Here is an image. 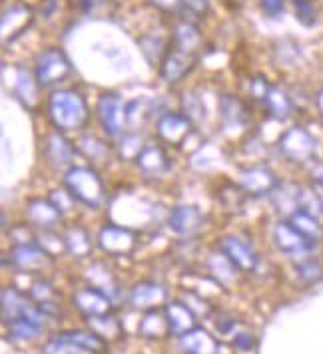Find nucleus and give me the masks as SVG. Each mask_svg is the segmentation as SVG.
Here are the masks:
<instances>
[{
  "label": "nucleus",
  "instance_id": "13",
  "mask_svg": "<svg viewBox=\"0 0 323 354\" xmlns=\"http://www.w3.org/2000/svg\"><path fill=\"white\" fill-rule=\"evenodd\" d=\"M180 346L186 354H218L220 342L208 330L194 326L186 335L180 337Z\"/></svg>",
  "mask_w": 323,
  "mask_h": 354
},
{
  "label": "nucleus",
  "instance_id": "39",
  "mask_svg": "<svg viewBox=\"0 0 323 354\" xmlns=\"http://www.w3.org/2000/svg\"><path fill=\"white\" fill-rule=\"evenodd\" d=\"M72 199H74V197H72V194H70L68 189H66V192L64 189H56V192H52V195H50V201H52L58 209L62 211V213L70 209Z\"/></svg>",
  "mask_w": 323,
  "mask_h": 354
},
{
  "label": "nucleus",
  "instance_id": "3",
  "mask_svg": "<svg viewBox=\"0 0 323 354\" xmlns=\"http://www.w3.org/2000/svg\"><path fill=\"white\" fill-rule=\"evenodd\" d=\"M277 149L279 153L291 163L297 165H307L313 163L315 153H317V140L302 126H293V128L286 129L277 142Z\"/></svg>",
  "mask_w": 323,
  "mask_h": 354
},
{
  "label": "nucleus",
  "instance_id": "30",
  "mask_svg": "<svg viewBox=\"0 0 323 354\" xmlns=\"http://www.w3.org/2000/svg\"><path fill=\"white\" fill-rule=\"evenodd\" d=\"M222 120L227 128H240L243 122H245V115H243L242 104L234 97L226 96L222 100Z\"/></svg>",
  "mask_w": 323,
  "mask_h": 354
},
{
  "label": "nucleus",
  "instance_id": "25",
  "mask_svg": "<svg viewBox=\"0 0 323 354\" xmlns=\"http://www.w3.org/2000/svg\"><path fill=\"white\" fill-rule=\"evenodd\" d=\"M58 338H64V340H70V342H74V344H78V346H84V348H88V351H92V353H102L104 348H106V342H104V338H100L96 333H86V330H66V333H60V335H56Z\"/></svg>",
  "mask_w": 323,
  "mask_h": 354
},
{
  "label": "nucleus",
  "instance_id": "38",
  "mask_svg": "<svg viewBox=\"0 0 323 354\" xmlns=\"http://www.w3.org/2000/svg\"><path fill=\"white\" fill-rule=\"evenodd\" d=\"M295 12H297V18L304 24H313L315 22V8H313L311 0H295Z\"/></svg>",
  "mask_w": 323,
  "mask_h": 354
},
{
  "label": "nucleus",
  "instance_id": "10",
  "mask_svg": "<svg viewBox=\"0 0 323 354\" xmlns=\"http://www.w3.org/2000/svg\"><path fill=\"white\" fill-rule=\"evenodd\" d=\"M74 305L76 308L84 313L88 319L90 317H102V315H108L110 313V297L106 292H102L96 287H86L74 292Z\"/></svg>",
  "mask_w": 323,
  "mask_h": 354
},
{
  "label": "nucleus",
  "instance_id": "23",
  "mask_svg": "<svg viewBox=\"0 0 323 354\" xmlns=\"http://www.w3.org/2000/svg\"><path fill=\"white\" fill-rule=\"evenodd\" d=\"M170 333V324L166 319V313H160L156 308L148 310L142 322H140V335L146 338H162Z\"/></svg>",
  "mask_w": 323,
  "mask_h": 354
},
{
  "label": "nucleus",
  "instance_id": "21",
  "mask_svg": "<svg viewBox=\"0 0 323 354\" xmlns=\"http://www.w3.org/2000/svg\"><path fill=\"white\" fill-rule=\"evenodd\" d=\"M66 251L74 259H84L92 251V237L86 229L82 227H72L64 237Z\"/></svg>",
  "mask_w": 323,
  "mask_h": 354
},
{
  "label": "nucleus",
  "instance_id": "15",
  "mask_svg": "<svg viewBox=\"0 0 323 354\" xmlns=\"http://www.w3.org/2000/svg\"><path fill=\"white\" fill-rule=\"evenodd\" d=\"M164 313H166V319L170 324V335H186L188 330H192L195 324V315L188 308L186 303H180V301H172V303H166L164 306Z\"/></svg>",
  "mask_w": 323,
  "mask_h": 354
},
{
  "label": "nucleus",
  "instance_id": "35",
  "mask_svg": "<svg viewBox=\"0 0 323 354\" xmlns=\"http://www.w3.org/2000/svg\"><path fill=\"white\" fill-rule=\"evenodd\" d=\"M98 321L102 322V326L90 321H88V324H90L92 333H96L100 338H116L120 335V324L110 315H102V317H98Z\"/></svg>",
  "mask_w": 323,
  "mask_h": 354
},
{
  "label": "nucleus",
  "instance_id": "2",
  "mask_svg": "<svg viewBox=\"0 0 323 354\" xmlns=\"http://www.w3.org/2000/svg\"><path fill=\"white\" fill-rule=\"evenodd\" d=\"M66 189L90 209H96L104 201V183L90 167H70L64 176Z\"/></svg>",
  "mask_w": 323,
  "mask_h": 354
},
{
  "label": "nucleus",
  "instance_id": "5",
  "mask_svg": "<svg viewBox=\"0 0 323 354\" xmlns=\"http://www.w3.org/2000/svg\"><path fill=\"white\" fill-rule=\"evenodd\" d=\"M98 245L104 253L114 255V257H122L134 251L136 247V235L130 231L128 227L122 225H106L100 235H98Z\"/></svg>",
  "mask_w": 323,
  "mask_h": 354
},
{
  "label": "nucleus",
  "instance_id": "28",
  "mask_svg": "<svg viewBox=\"0 0 323 354\" xmlns=\"http://www.w3.org/2000/svg\"><path fill=\"white\" fill-rule=\"evenodd\" d=\"M220 158H222L220 149H218L213 144H206V145H202V147L195 151L194 156H192L190 163H192V167H194V169L208 171V169H213V167L220 163Z\"/></svg>",
  "mask_w": 323,
  "mask_h": 354
},
{
  "label": "nucleus",
  "instance_id": "43",
  "mask_svg": "<svg viewBox=\"0 0 323 354\" xmlns=\"http://www.w3.org/2000/svg\"><path fill=\"white\" fill-rule=\"evenodd\" d=\"M313 192L317 194V197H320V201H322V207H323V183H313Z\"/></svg>",
  "mask_w": 323,
  "mask_h": 354
},
{
  "label": "nucleus",
  "instance_id": "29",
  "mask_svg": "<svg viewBox=\"0 0 323 354\" xmlns=\"http://www.w3.org/2000/svg\"><path fill=\"white\" fill-rule=\"evenodd\" d=\"M295 273L297 277L307 283V285H313V283H317V281H322L323 279V265L317 261V259L313 257H304L297 261V265H295Z\"/></svg>",
  "mask_w": 323,
  "mask_h": 354
},
{
  "label": "nucleus",
  "instance_id": "20",
  "mask_svg": "<svg viewBox=\"0 0 323 354\" xmlns=\"http://www.w3.org/2000/svg\"><path fill=\"white\" fill-rule=\"evenodd\" d=\"M46 153H49V160L52 161V165L56 167H66L70 165L72 156H74V147L70 145V142L66 140L64 136L60 133H52L46 142Z\"/></svg>",
  "mask_w": 323,
  "mask_h": 354
},
{
  "label": "nucleus",
  "instance_id": "14",
  "mask_svg": "<svg viewBox=\"0 0 323 354\" xmlns=\"http://www.w3.org/2000/svg\"><path fill=\"white\" fill-rule=\"evenodd\" d=\"M49 261V255L33 243L26 245H17L10 251V263L18 267L20 271H38L44 267V263Z\"/></svg>",
  "mask_w": 323,
  "mask_h": 354
},
{
  "label": "nucleus",
  "instance_id": "33",
  "mask_svg": "<svg viewBox=\"0 0 323 354\" xmlns=\"http://www.w3.org/2000/svg\"><path fill=\"white\" fill-rule=\"evenodd\" d=\"M36 241H38V247H40L49 257H54V255L66 251L64 239H60L58 235H54V233H50V231H42V233L36 237Z\"/></svg>",
  "mask_w": 323,
  "mask_h": 354
},
{
  "label": "nucleus",
  "instance_id": "4",
  "mask_svg": "<svg viewBox=\"0 0 323 354\" xmlns=\"http://www.w3.org/2000/svg\"><path fill=\"white\" fill-rule=\"evenodd\" d=\"M274 241L275 247L290 255V257L304 259L311 253V249L315 247V243H311L309 239H306L295 227L291 225L290 219L288 221H279L277 225L274 227Z\"/></svg>",
  "mask_w": 323,
  "mask_h": 354
},
{
  "label": "nucleus",
  "instance_id": "22",
  "mask_svg": "<svg viewBox=\"0 0 323 354\" xmlns=\"http://www.w3.org/2000/svg\"><path fill=\"white\" fill-rule=\"evenodd\" d=\"M272 195H274L275 207L279 211H286L288 217H290L293 211L299 209V205H302V189L295 187V185H290V183L277 185Z\"/></svg>",
  "mask_w": 323,
  "mask_h": 354
},
{
  "label": "nucleus",
  "instance_id": "40",
  "mask_svg": "<svg viewBox=\"0 0 323 354\" xmlns=\"http://www.w3.org/2000/svg\"><path fill=\"white\" fill-rule=\"evenodd\" d=\"M234 342H236V346L240 351H250L254 346V337L252 335H245V333H240V335H236Z\"/></svg>",
  "mask_w": 323,
  "mask_h": 354
},
{
  "label": "nucleus",
  "instance_id": "26",
  "mask_svg": "<svg viewBox=\"0 0 323 354\" xmlns=\"http://www.w3.org/2000/svg\"><path fill=\"white\" fill-rule=\"evenodd\" d=\"M265 104H268V110L270 113L277 118V120H288L291 113H293V104L288 97V94H283L281 90L277 88H272L270 94L265 97Z\"/></svg>",
  "mask_w": 323,
  "mask_h": 354
},
{
  "label": "nucleus",
  "instance_id": "37",
  "mask_svg": "<svg viewBox=\"0 0 323 354\" xmlns=\"http://www.w3.org/2000/svg\"><path fill=\"white\" fill-rule=\"evenodd\" d=\"M184 110H186V118L190 120V122H200L202 118H204V106H202V102L194 97L192 94H188V96H184Z\"/></svg>",
  "mask_w": 323,
  "mask_h": 354
},
{
  "label": "nucleus",
  "instance_id": "12",
  "mask_svg": "<svg viewBox=\"0 0 323 354\" xmlns=\"http://www.w3.org/2000/svg\"><path fill=\"white\" fill-rule=\"evenodd\" d=\"M166 301V289L154 281H142L130 292V305L138 310H152Z\"/></svg>",
  "mask_w": 323,
  "mask_h": 354
},
{
  "label": "nucleus",
  "instance_id": "36",
  "mask_svg": "<svg viewBox=\"0 0 323 354\" xmlns=\"http://www.w3.org/2000/svg\"><path fill=\"white\" fill-rule=\"evenodd\" d=\"M33 299L38 305H46V303H54V290L46 281H36L30 290Z\"/></svg>",
  "mask_w": 323,
  "mask_h": 354
},
{
  "label": "nucleus",
  "instance_id": "41",
  "mask_svg": "<svg viewBox=\"0 0 323 354\" xmlns=\"http://www.w3.org/2000/svg\"><path fill=\"white\" fill-rule=\"evenodd\" d=\"M263 8L270 15H279L283 10V0H263Z\"/></svg>",
  "mask_w": 323,
  "mask_h": 354
},
{
  "label": "nucleus",
  "instance_id": "6",
  "mask_svg": "<svg viewBox=\"0 0 323 354\" xmlns=\"http://www.w3.org/2000/svg\"><path fill=\"white\" fill-rule=\"evenodd\" d=\"M240 183L245 194L259 197V195H272L279 185V179L274 171L265 165H254L240 174Z\"/></svg>",
  "mask_w": 323,
  "mask_h": 354
},
{
  "label": "nucleus",
  "instance_id": "32",
  "mask_svg": "<svg viewBox=\"0 0 323 354\" xmlns=\"http://www.w3.org/2000/svg\"><path fill=\"white\" fill-rule=\"evenodd\" d=\"M44 353L46 354H96L84 346H78L70 340H64V338L54 337L50 340L49 344L44 346Z\"/></svg>",
  "mask_w": 323,
  "mask_h": 354
},
{
  "label": "nucleus",
  "instance_id": "42",
  "mask_svg": "<svg viewBox=\"0 0 323 354\" xmlns=\"http://www.w3.org/2000/svg\"><path fill=\"white\" fill-rule=\"evenodd\" d=\"M315 108H317V112L323 118V90H320L317 94H315Z\"/></svg>",
  "mask_w": 323,
  "mask_h": 354
},
{
  "label": "nucleus",
  "instance_id": "27",
  "mask_svg": "<svg viewBox=\"0 0 323 354\" xmlns=\"http://www.w3.org/2000/svg\"><path fill=\"white\" fill-rule=\"evenodd\" d=\"M8 326V337L18 342H26V340H33L36 335H40V330L44 326L36 324V322L28 321V319H15V321L6 322Z\"/></svg>",
  "mask_w": 323,
  "mask_h": 354
},
{
  "label": "nucleus",
  "instance_id": "19",
  "mask_svg": "<svg viewBox=\"0 0 323 354\" xmlns=\"http://www.w3.org/2000/svg\"><path fill=\"white\" fill-rule=\"evenodd\" d=\"M68 72V62L60 52H49L40 64H38V80L40 84H50V82L62 78Z\"/></svg>",
  "mask_w": 323,
  "mask_h": 354
},
{
  "label": "nucleus",
  "instance_id": "16",
  "mask_svg": "<svg viewBox=\"0 0 323 354\" xmlns=\"http://www.w3.org/2000/svg\"><path fill=\"white\" fill-rule=\"evenodd\" d=\"M26 215H28L30 223H34V225L50 229V227H54L60 221L62 211L58 209L50 199H33L26 205Z\"/></svg>",
  "mask_w": 323,
  "mask_h": 354
},
{
  "label": "nucleus",
  "instance_id": "11",
  "mask_svg": "<svg viewBox=\"0 0 323 354\" xmlns=\"http://www.w3.org/2000/svg\"><path fill=\"white\" fill-rule=\"evenodd\" d=\"M192 131V122L180 113H166L158 122V136L166 144L182 145Z\"/></svg>",
  "mask_w": 323,
  "mask_h": 354
},
{
  "label": "nucleus",
  "instance_id": "34",
  "mask_svg": "<svg viewBox=\"0 0 323 354\" xmlns=\"http://www.w3.org/2000/svg\"><path fill=\"white\" fill-rule=\"evenodd\" d=\"M78 149L88 158V160H100L108 153V147L104 142H100L94 136H86L78 142Z\"/></svg>",
  "mask_w": 323,
  "mask_h": 354
},
{
  "label": "nucleus",
  "instance_id": "24",
  "mask_svg": "<svg viewBox=\"0 0 323 354\" xmlns=\"http://www.w3.org/2000/svg\"><path fill=\"white\" fill-rule=\"evenodd\" d=\"M208 267H210V273H213V277H216L218 285H229L236 279L238 267L226 257V253H213V255H210Z\"/></svg>",
  "mask_w": 323,
  "mask_h": 354
},
{
  "label": "nucleus",
  "instance_id": "17",
  "mask_svg": "<svg viewBox=\"0 0 323 354\" xmlns=\"http://www.w3.org/2000/svg\"><path fill=\"white\" fill-rule=\"evenodd\" d=\"M288 219H290L291 225L295 227V229H297V231H299V233H302L306 239H309L311 243H315V245H317V243L323 239L322 221H320L313 213H309V211L299 207L297 211H293Z\"/></svg>",
  "mask_w": 323,
  "mask_h": 354
},
{
  "label": "nucleus",
  "instance_id": "9",
  "mask_svg": "<svg viewBox=\"0 0 323 354\" xmlns=\"http://www.w3.org/2000/svg\"><path fill=\"white\" fill-rule=\"evenodd\" d=\"M168 225L174 233H178L182 237H188V235L198 233L204 227V215L194 205H178L170 213Z\"/></svg>",
  "mask_w": 323,
  "mask_h": 354
},
{
  "label": "nucleus",
  "instance_id": "1",
  "mask_svg": "<svg viewBox=\"0 0 323 354\" xmlns=\"http://www.w3.org/2000/svg\"><path fill=\"white\" fill-rule=\"evenodd\" d=\"M49 113L52 124L62 131L82 128L88 120V108L78 92L60 90L52 94L49 102Z\"/></svg>",
  "mask_w": 323,
  "mask_h": 354
},
{
  "label": "nucleus",
  "instance_id": "31",
  "mask_svg": "<svg viewBox=\"0 0 323 354\" xmlns=\"http://www.w3.org/2000/svg\"><path fill=\"white\" fill-rule=\"evenodd\" d=\"M144 140H142V136H138V133H128V136H122L120 138V144H118V153H120V158L122 160H138L140 158V153L144 151Z\"/></svg>",
  "mask_w": 323,
  "mask_h": 354
},
{
  "label": "nucleus",
  "instance_id": "7",
  "mask_svg": "<svg viewBox=\"0 0 323 354\" xmlns=\"http://www.w3.org/2000/svg\"><path fill=\"white\" fill-rule=\"evenodd\" d=\"M98 115H100V122H102L104 131L108 136L118 138V136L124 133L128 115H126V110L122 108L118 97L102 96V100L98 102Z\"/></svg>",
  "mask_w": 323,
  "mask_h": 354
},
{
  "label": "nucleus",
  "instance_id": "8",
  "mask_svg": "<svg viewBox=\"0 0 323 354\" xmlns=\"http://www.w3.org/2000/svg\"><path fill=\"white\" fill-rule=\"evenodd\" d=\"M222 253H226V257L240 269V271H256L258 267V255L256 251L252 249L250 243H245L240 237H226L222 241Z\"/></svg>",
  "mask_w": 323,
  "mask_h": 354
},
{
  "label": "nucleus",
  "instance_id": "18",
  "mask_svg": "<svg viewBox=\"0 0 323 354\" xmlns=\"http://www.w3.org/2000/svg\"><path fill=\"white\" fill-rule=\"evenodd\" d=\"M136 161H138V167L148 176H162L170 167V161L158 145H146L144 151Z\"/></svg>",
  "mask_w": 323,
  "mask_h": 354
}]
</instances>
